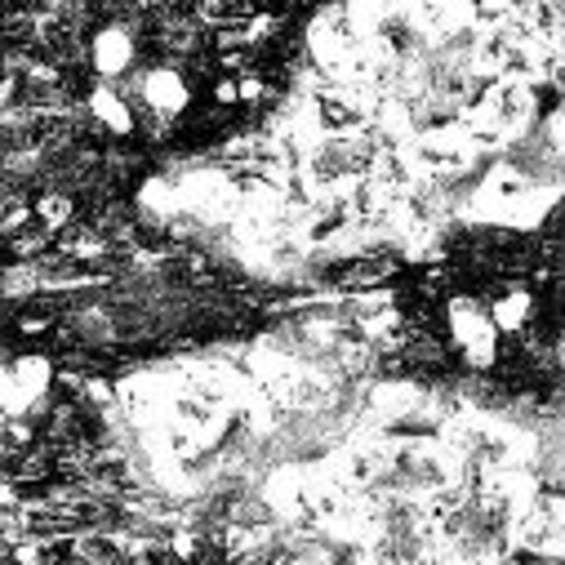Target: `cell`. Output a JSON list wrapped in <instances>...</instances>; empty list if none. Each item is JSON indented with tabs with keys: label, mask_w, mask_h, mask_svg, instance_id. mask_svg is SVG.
Segmentation results:
<instances>
[{
	"label": "cell",
	"mask_w": 565,
	"mask_h": 565,
	"mask_svg": "<svg viewBox=\"0 0 565 565\" xmlns=\"http://www.w3.org/2000/svg\"><path fill=\"white\" fill-rule=\"evenodd\" d=\"M405 152H409L418 179H433V183H441V179H459V174L477 161V152L468 148V138H463L459 129H446V134H418V138H409V143H405Z\"/></svg>",
	"instance_id": "obj_1"
},
{
	"label": "cell",
	"mask_w": 565,
	"mask_h": 565,
	"mask_svg": "<svg viewBox=\"0 0 565 565\" xmlns=\"http://www.w3.org/2000/svg\"><path fill=\"white\" fill-rule=\"evenodd\" d=\"M446 317H450L455 343H459V352L468 356V365H477V370L494 365V352H499V326H494L490 308H481L477 299H455V303L446 308Z\"/></svg>",
	"instance_id": "obj_2"
},
{
	"label": "cell",
	"mask_w": 565,
	"mask_h": 565,
	"mask_svg": "<svg viewBox=\"0 0 565 565\" xmlns=\"http://www.w3.org/2000/svg\"><path fill=\"white\" fill-rule=\"evenodd\" d=\"M481 116H490L508 138L521 134L534 116V89L530 81H512V76H499V85L490 89V98L481 103Z\"/></svg>",
	"instance_id": "obj_3"
},
{
	"label": "cell",
	"mask_w": 565,
	"mask_h": 565,
	"mask_svg": "<svg viewBox=\"0 0 565 565\" xmlns=\"http://www.w3.org/2000/svg\"><path fill=\"white\" fill-rule=\"evenodd\" d=\"M138 98L152 107V116H174V111H183V103H188V85H183L179 72L161 67V72H148L143 81H138Z\"/></svg>",
	"instance_id": "obj_4"
},
{
	"label": "cell",
	"mask_w": 565,
	"mask_h": 565,
	"mask_svg": "<svg viewBox=\"0 0 565 565\" xmlns=\"http://www.w3.org/2000/svg\"><path fill=\"white\" fill-rule=\"evenodd\" d=\"M94 63H98L103 76H116L120 67H129V63H134V41H129V32H125V28L98 32V41H94Z\"/></svg>",
	"instance_id": "obj_5"
},
{
	"label": "cell",
	"mask_w": 565,
	"mask_h": 565,
	"mask_svg": "<svg viewBox=\"0 0 565 565\" xmlns=\"http://www.w3.org/2000/svg\"><path fill=\"white\" fill-rule=\"evenodd\" d=\"M490 317H494V326H499L503 334L525 330V321H530V295H525L521 286H512V290L494 295V299H490Z\"/></svg>",
	"instance_id": "obj_6"
},
{
	"label": "cell",
	"mask_w": 565,
	"mask_h": 565,
	"mask_svg": "<svg viewBox=\"0 0 565 565\" xmlns=\"http://www.w3.org/2000/svg\"><path fill=\"white\" fill-rule=\"evenodd\" d=\"M76 556L81 561H129L134 543H125L111 530H94V534H76Z\"/></svg>",
	"instance_id": "obj_7"
},
{
	"label": "cell",
	"mask_w": 565,
	"mask_h": 565,
	"mask_svg": "<svg viewBox=\"0 0 565 565\" xmlns=\"http://www.w3.org/2000/svg\"><path fill=\"white\" fill-rule=\"evenodd\" d=\"M72 214H76V201H72L67 192H45V196L36 201V218H41V223H50L54 232L72 227Z\"/></svg>",
	"instance_id": "obj_8"
},
{
	"label": "cell",
	"mask_w": 565,
	"mask_h": 565,
	"mask_svg": "<svg viewBox=\"0 0 565 565\" xmlns=\"http://www.w3.org/2000/svg\"><path fill=\"white\" fill-rule=\"evenodd\" d=\"M196 14L214 28H232L249 14V0H196Z\"/></svg>",
	"instance_id": "obj_9"
},
{
	"label": "cell",
	"mask_w": 565,
	"mask_h": 565,
	"mask_svg": "<svg viewBox=\"0 0 565 565\" xmlns=\"http://www.w3.org/2000/svg\"><path fill=\"white\" fill-rule=\"evenodd\" d=\"M94 111H98L107 125H116V129H125V125H129V111L120 107V98H116L111 89H98V94H94Z\"/></svg>",
	"instance_id": "obj_10"
}]
</instances>
